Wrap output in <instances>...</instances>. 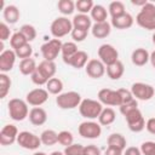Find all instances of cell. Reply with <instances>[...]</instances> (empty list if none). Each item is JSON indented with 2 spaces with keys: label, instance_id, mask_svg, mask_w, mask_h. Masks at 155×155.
Masks as SVG:
<instances>
[{
  "label": "cell",
  "instance_id": "ee69618b",
  "mask_svg": "<svg viewBox=\"0 0 155 155\" xmlns=\"http://www.w3.org/2000/svg\"><path fill=\"white\" fill-rule=\"evenodd\" d=\"M119 94H120V98H121V105L125 104V103H128L133 99H136L131 92V90H126V88H119L117 90Z\"/></svg>",
  "mask_w": 155,
  "mask_h": 155
},
{
  "label": "cell",
  "instance_id": "7c38bea8",
  "mask_svg": "<svg viewBox=\"0 0 155 155\" xmlns=\"http://www.w3.org/2000/svg\"><path fill=\"white\" fill-rule=\"evenodd\" d=\"M98 57L104 63V65L108 67V65L115 63L116 61H119V52L113 45L103 44L98 48Z\"/></svg>",
  "mask_w": 155,
  "mask_h": 155
},
{
  "label": "cell",
  "instance_id": "c3c4849f",
  "mask_svg": "<svg viewBox=\"0 0 155 155\" xmlns=\"http://www.w3.org/2000/svg\"><path fill=\"white\" fill-rule=\"evenodd\" d=\"M145 128L149 133L151 134H155V117H150L145 122Z\"/></svg>",
  "mask_w": 155,
  "mask_h": 155
},
{
  "label": "cell",
  "instance_id": "11a10c76",
  "mask_svg": "<svg viewBox=\"0 0 155 155\" xmlns=\"http://www.w3.org/2000/svg\"><path fill=\"white\" fill-rule=\"evenodd\" d=\"M33 155H47L46 153H44V151H35Z\"/></svg>",
  "mask_w": 155,
  "mask_h": 155
},
{
  "label": "cell",
  "instance_id": "4dcf8cb0",
  "mask_svg": "<svg viewBox=\"0 0 155 155\" xmlns=\"http://www.w3.org/2000/svg\"><path fill=\"white\" fill-rule=\"evenodd\" d=\"M36 68H38V65L33 58L22 59L19 62V67H18L21 74H23V75H31L36 70Z\"/></svg>",
  "mask_w": 155,
  "mask_h": 155
},
{
  "label": "cell",
  "instance_id": "f5cc1de1",
  "mask_svg": "<svg viewBox=\"0 0 155 155\" xmlns=\"http://www.w3.org/2000/svg\"><path fill=\"white\" fill-rule=\"evenodd\" d=\"M149 62L151 63L153 68L155 69V51H153V52L150 53V59H149Z\"/></svg>",
  "mask_w": 155,
  "mask_h": 155
},
{
  "label": "cell",
  "instance_id": "5b68a950",
  "mask_svg": "<svg viewBox=\"0 0 155 155\" xmlns=\"http://www.w3.org/2000/svg\"><path fill=\"white\" fill-rule=\"evenodd\" d=\"M82 98L79 92L76 91H68V92H62L56 97V103L58 108L68 110V109H74L80 105Z\"/></svg>",
  "mask_w": 155,
  "mask_h": 155
},
{
  "label": "cell",
  "instance_id": "8992f818",
  "mask_svg": "<svg viewBox=\"0 0 155 155\" xmlns=\"http://www.w3.org/2000/svg\"><path fill=\"white\" fill-rule=\"evenodd\" d=\"M62 46H63V42L61 41V39H51L45 44H42L40 47V51L44 59L54 62V59L62 52Z\"/></svg>",
  "mask_w": 155,
  "mask_h": 155
},
{
  "label": "cell",
  "instance_id": "7402d4cb",
  "mask_svg": "<svg viewBox=\"0 0 155 155\" xmlns=\"http://www.w3.org/2000/svg\"><path fill=\"white\" fill-rule=\"evenodd\" d=\"M36 70L47 80L54 78V74L57 71V67H56V63L54 62H51V61H42L39 63Z\"/></svg>",
  "mask_w": 155,
  "mask_h": 155
},
{
  "label": "cell",
  "instance_id": "52a82bcc",
  "mask_svg": "<svg viewBox=\"0 0 155 155\" xmlns=\"http://www.w3.org/2000/svg\"><path fill=\"white\" fill-rule=\"evenodd\" d=\"M78 132L82 138L96 139V138L101 137V134H102V126L99 122H96L92 120H86L79 125Z\"/></svg>",
  "mask_w": 155,
  "mask_h": 155
},
{
  "label": "cell",
  "instance_id": "277c9868",
  "mask_svg": "<svg viewBox=\"0 0 155 155\" xmlns=\"http://www.w3.org/2000/svg\"><path fill=\"white\" fill-rule=\"evenodd\" d=\"M73 29H74L73 22L68 17H64V16L57 17L56 19L52 21V23L50 25V31L54 39H61V38L70 34Z\"/></svg>",
  "mask_w": 155,
  "mask_h": 155
},
{
  "label": "cell",
  "instance_id": "f6af8a7d",
  "mask_svg": "<svg viewBox=\"0 0 155 155\" xmlns=\"http://www.w3.org/2000/svg\"><path fill=\"white\" fill-rule=\"evenodd\" d=\"M119 108H120V113L125 116L126 114H128V113L132 111L133 109H137V108H138V102H137V99H133V101H131V102H128V103H125V104L120 105Z\"/></svg>",
  "mask_w": 155,
  "mask_h": 155
},
{
  "label": "cell",
  "instance_id": "e575fe53",
  "mask_svg": "<svg viewBox=\"0 0 155 155\" xmlns=\"http://www.w3.org/2000/svg\"><path fill=\"white\" fill-rule=\"evenodd\" d=\"M11 85H12V81L7 76V74L0 73V98L1 99H4L8 94L11 90Z\"/></svg>",
  "mask_w": 155,
  "mask_h": 155
},
{
  "label": "cell",
  "instance_id": "7bdbcfd3",
  "mask_svg": "<svg viewBox=\"0 0 155 155\" xmlns=\"http://www.w3.org/2000/svg\"><path fill=\"white\" fill-rule=\"evenodd\" d=\"M87 34H88L87 30L76 29V28H74V29L71 30V33H70L71 39H73L74 42H81V41H84V40L87 38Z\"/></svg>",
  "mask_w": 155,
  "mask_h": 155
},
{
  "label": "cell",
  "instance_id": "484cf974",
  "mask_svg": "<svg viewBox=\"0 0 155 155\" xmlns=\"http://www.w3.org/2000/svg\"><path fill=\"white\" fill-rule=\"evenodd\" d=\"M107 143H108V147L116 148V149H120V150H125L126 145H127V140L121 133H111L108 137Z\"/></svg>",
  "mask_w": 155,
  "mask_h": 155
},
{
  "label": "cell",
  "instance_id": "bcb514c9",
  "mask_svg": "<svg viewBox=\"0 0 155 155\" xmlns=\"http://www.w3.org/2000/svg\"><path fill=\"white\" fill-rule=\"evenodd\" d=\"M11 30H10V27L7 25V23L5 22H1L0 23V41H6L7 39H11Z\"/></svg>",
  "mask_w": 155,
  "mask_h": 155
},
{
  "label": "cell",
  "instance_id": "d6986e66",
  "mask_svg": "<svg viewBox=\"0 0 155 155\" xmlns=\"http://www.w3.org/2000/svg\"><path fill=\"white\" fill-rule=\"evenodd\" d=\"M88 61L90 59H88L87 52L79 50L70 59H68L65 62V64H68V65H70V67H73L75 69H81V68H85L86 67V64H87Z\"/></svg>",
  "mask_w": 155,
  "mask_h": 155
},
{
  "label": "cell",
  "instance_id": "6da1fadb",
  "mask_svg": "<svg viewBox=\"0 0 155 155\" xmlns=\"http://www.w3.org/2000/svg\"><path fill=\"white\" fill-rule=\"evenodd\" d=\"M136 22L143 29L155 30V5L147 1V4L140 7V11L136 16Z\"/></svg>",
  "mask_w": 155,
  "mask_h": 155
},
{
  "label": "cell",
  "instance_id": "7dc6e473",
  "mask_svg": "<svg viewBox=\"0 0 155 155\" xmlns=\"http://www.w3.org/2000/svg\"><path fill=\"white\" fill-rule=\"evenodd\" d=\"M84 155H101V149L94 145V144H90L85 147V151Z\"/></svg>",
  "mask_w": 155,
  "mask_h": 155
},
{
  "label": "cell",
  "instance_id": "3957f363",
  "mask_svg": "<svg viewBox=\"0 0 155 155\" xmlns=\"http://www.w3.org/2000/svg\"><path fill=\"white\" fill-rule=\"evenodd\" d=\"M103 110V104L99 101L92 99V98H85L81 101L79 105V111L82 117L87 120L97 119Z\"/></svg>",
  "mask_w": 155,
  "mask_h": 155
},
{
  "label": "cell",
  "instance_id": "1f68e13d",
  "mask_svg": "<svg viewBox=\"0 0 155 155\" xmlns=\"http://www.w3.org/2000/svg\"><path fill=\"white\" fill-rule=\"evenodd\" d=\"M46 90L51 94H61L63 91V81L59 78H52L46 84Z\"/></svg>",
  "mask_w": 155,
  "mask_h": 155
},
{
  "label": "cell",
  "instance_id": "cb8c5ba5",
  "mask_svg": "<svg viewBox=\"0 0 155 155\" xmlns=\"http://www.w3.org/2000/svg\"><path fill=\"white\" fill-rule=\"evenodd\" d=\"M73 22V27L76 29H82V30H87L92 28V19L88 15H82V13H78L73 17L71 19Z\"/></svg>",
  "mask_w": 155,
  "mask_h": 155
},
{
  "label": "cell",
  "instance_id": "9c48e42d",
  "mask_svg": "<svg viewBox=\"0 0 155 155\" xmlns=\"http://www.w3.org/2000/svg\"><path fill=\"white\" fill-rule=\"evenodd\" d=\"M125 120L127 122V126L130 128V131L132 132H142L144 128H145V120H144V116L142 114V111L137 108V109H133L132 111H130L128 114L125 115Z\"/></svg>",
  "mask_w": 155,
  "mask_h": 155
},
{
  "label": "cell",
  "instance_id": "ba28073f",
  "mask_svg": "<svg viewBox=\"0 0 155 155\" xmlns=\"http://www.w3.org/2000/svg\"><path fill=\"white\" fill-rule=\"evenodd\" d=\"M17 143L19 147H22L23 149H27V150H36L42 144L40 137L29 131L19 132L18 137H17Z\"/></svg>",
  "mask_w": 155,
  "mask_h": 155
},
{
  "label": "cell",
  "instance_id": "44dd1931",
  "mask_svg": "<svg viewBox=\"0 0 155 155\" xmlns=\"http://www.w3.org/2000/svg\"><path fill=\"white\" fill-rule=\"evenodd\" d=\"M149 59H150V53H149L145 48H143V47L136 48V50L132 52V54H131V61H132V63H133L134 65H137V67H143V65H145V64L149 62Z\"/></svg>",
  "mask_w": 155,
  "mask_h": 155
},
{
  "label": "cell",
  "instance_id": "f35d334b",
  "mask_svg": "<svg viewBox=\"0 0 155 155\" xmlns=\"http://www.w3.org/2000/svg\"><path fill=\"white\" fill-rule=\"evenodd\" d=\"M19 31L25 36V39L28 40V42L33 41L35 38H36V29L34 25L31 24H23L19 29Z\"/></svg>",
  "mask_w": 155,
  "mask_h": 155
},
{
  "label": "cell",
  "instance_id": "30bf717a",
  "mask_svg": "<svg viewBox=\"0 0 155 155\" xmlns=\"http://www.w3.org/2000/svg\"><path fill=\"white\" fill-rule=\"evenodd\" d=\"M131 92L133 97L138 101H149L154 97L155 90L151 85L145 82H134L131 86Z\"/></svg>",
  "mask_w": 155,
  "mask_h": 155
},
{
  "label": "cell",
  "instance_id": "ab89813d",
  "mask_svg": "<svg viewBox=\"0 0 155 155\" xmlns=\"http://www.w3.org/2000/svg\"><path fill=\"white\" fill-rule=\"evenodd\" d=\"M85 151V145L79 144V143H73L69 147L64 148V155H84Z\"/></svg>",
  "mask_w": 155,
  "mask_h": 155
},
{
  "label": "cell",
  "instance_id": "e0dca14e",
  "mask_svg": "<svg viewBox=\"0 0 155 155\" xmlns=\"http://www.w3.org/2000/svg\"><path fill=\"white\" fill-rule=\"evenodd\" d=\"M28 119L34 126H41L47 121V113L41 107H34L30 109Z\"/></svg>",
  "mask_w": 155,
  "mask_h": 155
},
{
  "label": "cell",
  "instance_id": "8d00e7d4",
  "mask_svg": "<svg viewBox=\"0 0 155 155\" xmlns=\"http://www.w3.org/2000/svg\"><path fill=\"white\" fill-rule=\"evenodd\" d=\"M94 4L92 0H78L75 2V8L79 13H82V15H87L88 12L92 11Z\"/></svg>",
  "mask_w": 155,
  "mask_h": 155
},
{
  "label": "cell",
  "instance_id": "f546056e",
  "mask_svg": "<svg viewBox=\"0 0 155 155\" xmlns=\"http://www.w3.org/2000/svg\"><path fill=\"white\" fill-rule=\"evenodd\" d=\"M78 45L76 42L74 41H68V42H63V46H62V58H63V62L65 63L68 59H70L76 52H78Z\"/></svg>",
  "mask_w": 155,
  "mask_h": 155
},
{
  "label": "cell",
  "instance_id": "83f0119b",
  "mask_svg": "<svg viewBox=\"0 0 155 155\" xmlns=\"http://www.w3.org/2000/svg\"><path fill=\"white\" fill-rule=\"evenodd\" d=\"M90 17L92 21H94V23H101V22H105L107 17H108V10L103 6V5H94L92 11L90 12Z\"/></svg>",
  "mask_w": 155,
  "mask_h": 155
},
{
  "label": "cell",
  "instance_id": "f1b7e54d",
  "mask_svg": "<svg viewBox=\"0 0 155 155\" xmlns=\"http://www.w3.org/2000/svg\"><path fill=\"white\" fill-rule=\"evenodd\" d=\"M40 139L44 145L51 147V145H54L56 143H58V133L54 130H45L41 132Z\"/></svg>",
  "mask_w": 155,
  "mask_h": 155
},
{
  "label": "cell",
  "instance_id": "9f6ffc18",
  "mask_svg": "<svg viewBox=\"0 0 155 155\" xmlns=\"http://www.w3.org/2000/svg\"><path fill=\"white\" fill-rule=\"evenodd\" d=\"M151 39H153V44L155 45V31H154V34H153V36H151Z\"/></svg>",
  "mask_w": 155,
  "mask_h": 155
},
{
  "label": "cell",
  "instance_id": "4316f807",
  "mask_svg": "<svg viewBox=\"0 0 155 155\" xmlns=\"http://www.w3.org/2000/svg\"><path fill=\"white\" fill-rule=\"evenodd\" d=\"M115 119H116L115 110L110 107H107V108H103L101 115L98 116V122L101 124V126H109L115 121Z\"/></svg>",
  "mask_w": 155,
  "mask_h": 155
},
{
  "label": "cell",
  "instance_id": "74e56055",
  "mask_svg": "<svg viewBox=\"0 0 155 155\" xmlns=\"http://www.w3.org/2000/svg\"><path fill=\"white\" fill-rule=\"evenodd\" d=\"M58 143L63 147H69L74 143V136L70 131H61L58 133Z\"/></svg>",
  "mask_w": 155,
  "mask_h": 155
},
{
  "label": "cell",
  "instance_id": "603a6c76",
  "mask_svg": "<svg viewBox=\"0 0 155 155\" xmlns=\"http://www.w3.org/2000/svg\"><path fill=\"white\" fill-rule=\"evenodd\" d=\"M2 17L5 19V23L7 24H15L18 22L21 17V12L17 6L15 5H6V7L2 10Z\"/></svg>",
  "mask_w": 155,
  "mask_h": 155
},
{
  "label": "cell",
  "instance_id": "f907efd6",
  "mask_svg": "<svg viewBox=\"0 0 155 155\" xmlns=\"http://www.w3.org/2000/svg\"><path fill=\"white\" fill-rule=\"evenodd\" d=\"M104 155H124V150L116 149V148H110L108 147V149L105 150Z\"/></svg>",
  "mask_w": 155,
  "mask_h": 155
},
{
  "label": "cell",
  "instance_id": "2e32d148",
  "mask_svg": "<svg viewBox=\"0 0 155 155\" xmlns=\"http://www.w3.org/2000/svg\"><path fill=\"white\" fill-rule=\"evenodd\" d=\"M16 52L15 50H5L0 53V71L1 73H8L13 69L16 63Z\"/></svg>",
  "mask_w": 155,
  "mask_h": 155
},
{
  "label": "cell",
  "instance_id": "681fc988",
  "mask_svg": "<svg viewBox=\"0 0 155 155\" xmlns=\"http://www.w3.org/2000/svg\"><path fill=\"white\" fill-rule=\"evenodd\" d=\"M124 155H142V151H140V148L128 147L124 150Z\"/></svg>",
  "mask_w": 155,
  "mask_h": 155
},
{
  "label": "cell",
  "instance_id": "d590c367",
  "mask_svg": "<svg viewBox=\"0 0 155 155\" xmlns=\"http://www.w3.org/2000/svg\"><path fill=\"white\" fill-rule=\"evenodd\" d=\"M25 44H28V40L21 31H16L12 34V36L10 39V45H11L12 50H17V48L24 46Z\"/></svg>",
  "mask_w": 155,
  "mask_h": 155
},
{
  "label": "cell",
  "instance_id": "4fadbf2b",
  "mask_svg": "<svg viewBox=\"0 0 155 155\" xmlns=\"http://www.w3.org/2000/svg\"><path fill=\"white\" fill-rule=\"evenodd\" d=\"M47 99H48V92L46 88H41V87H38V88L29 91L25 96V102L33 107L42 105L44 103L47 102Z\"/></svg>",
  "mask_w": 155,
  "mask_h": 155
},
{
  "label": "cell",
  "instance_id": "816d5d0a",
  "mask_svg": "<svg viewBox=\"0 0 155 155\" xmlns=\"http://www.w3.org/2000/svg\"><path fill=\"white\" fill-rule=\"evenodd\" d=\"M131 2H132L134 6H140V7H142V6H144V5L147 4V0H142V1H136V0H132Z\"/></svg>",
  "mask_w": 155,
  "mask_h": 155
},
{
  "label": "cell",
  "instance_id": "ac0fdd59",
  "mask_svg": "<svg viewBox=\"0 0 155 155\" xmlns=\"http://www.w3.org/2000/svg\"><path fill=\"white\" fill-rule=\"evenodd\" d=\"M133 17L131 13L128 12H125L124 15L119 16V17H115V18H111V27L116 28V29H120V30H124V29H128L133 25Z\"/></svg>",
  "mask_w": 155,
  "mask_h": 155
},
{
  "label": "cell",
  "instance_id": "836d02e7",
  "mask_svg": "<svg viewBox=\"0 0 155 155\" xmlns=\"http://www.w3.org/2000/svg\"><path fill=\"white\" fill-rule=\"evenodd\" d=\"M126 12L125 10V5L122 1H111L108 6V13L110 15L111 18L119 17L121 15H124Z\"/></svg>",
  "mask_w": 155,
  "mask_h": 155
},
{
  "label": "cell",
  "instance_id": "5bb4252c",
  "mask_svg": "<svg viewBox=\"0 0 155 155\" xmlns=\"http://www.w3.org/2000/svg\"><path fill=\"white\" fill-rule=\"evenodd\" d=\"M18 133H19L18 128L15 125H12V124L5 125L0 131V144L4 147L13 144L15 142H17Z\"/></svg>",
  "mask_w": 155,
  "mask_h": 155
},
{
  "label": "cell",
  "instance_id": "b9f144b4",
  "mask_svg": "<svg viewBox=\"0 0 155 155\" xmlns=\"http://www.w3.org/2000/svg\"><path fill=\"white\" fill-rule=\"evenodd\" d=\"M140 151L142 155H155V142L153 140L143 142L140 145Z\"/></svg>",
  "mask_w": 155,
  "mask_h": 155
},
{
  "label": "cell",
  "instance_id": "ffe728a7",
  "mask_svg": "<svg viewBox=\"0 0 155 155\" xmlns=\"http://www.w3.org/2000/svg\"><path fill=\"white\" fill-rule=\"evenodd\" d=\"M111 31V24L109 22H101V23H93L91 28V33L97 39H104L109 36Z\"/></svg>",
  "mask_w": 155,
  "mask_h": 155
},
{
  "label": "cell",
  "instance_id": "8fae6325",
  "mask_svg": "<svg viewBox=\"0 0 155 155\" xmlns=\"http://www.w3.org/2000/svg\"><path fill=\"white\" fill-rule=\"evenodd\" d=\"M98 101L108 107H120L121 105V98L117 92V90L111 88H102L98 92Z\"/></svg>",
  "mask_w": 155,
  "mask_h": 155
},
{
  "label": "cell",
  "instance_id": "60d3db41",
  "mask_svg": "<svg viewBox=\"0 0 155 155\" xmlns=\"http://www.w3.org/2000/svg\"><path fill=\"white\" fill-rule=\"evenodd\" d=\"M15 52H16V56H17L18 58H22V59L31 58L33 47H31V45L28 42V44H25L24 46H22V47H19V48L15 50Z\"/></svg>",
  "mask_w": 155,
  "mask_h": 155
},
{
  "label": "cell",
  "instance_id": "9a60e30c",
  "mask_svg": "<svg viewBox=\"0 0 155 155\" xmlns=\"http://www.w3.org/2000/svg\"><path fill=\"white\" fill-rule=\"evenodd\" d=\"M85 70H86V74L92 78V79H101L105 71H107V68L104 65V63L101 61V59H90L85 67Z\"/></svg>",
  "mask_w": 155,
  "mask_h": 155
},
{
  "label": "cell",
  "instance_id": "db71d44e",
  "mask_svg": "<svg viewBox=\"0 0 155 155\" xmlns=\"http://www.w3.org/2000/svg\"><path fill=\"white\" fill-rule=\"evenodd\" d=\"M50 155H64V153H62V151H52Z\"/></svg>",
  "mask_w": 155,
  "mask_h": 155
},
{
  "label": "cell",
  "instance_id": "d6a6232c",
  "mask_svg": "<svg viewBox=\"0 0 155 155\" xmlns=\"http://www.w3.org/2000/svg\"><path fill=\"white\" fill-rule=\"evenodd\" d=\"M57 7H58V11L64 17L71 15L76 10L75 8V2L73 0H59L58 4H57Z\"/></svg>",
  "mask_w": 155,
  "mask_h": 155
},
{
  "label": "cell",
  "instance_id": "d4e9b609",
  "mask_svg": "<svg viewBox=\"0 0 155 155\" xmlns=\"http://www.w3.org/2000/svg\"><path fill=\"white\" fill-rule=\"evenodd\" d=\"M107 75L109 76V79L111 80H119L122 78L124 73H125V67L124 63L121 61H116L115 63L110 64L107 67Z\"/></svg>",
  "mask_w": 155,
  "mask_h": 155
},
{
  "label": "cell",
  "instance_id": "7a4b0ae2",
  "mask_svg": "<svg viewBox=\"0 0 155 155\" xmlns=\"http://www.w3.org/2000/svg\"><path fill=\"white\" fill-rule=\"evenodd\" d=\"M8 115L15 121H23L29 115V108L28 103L21 98H12L7 103Z\"/></svg>",
  "mask_w": 155,
  "mask_h": 155
}]
</instances>
